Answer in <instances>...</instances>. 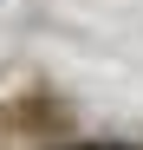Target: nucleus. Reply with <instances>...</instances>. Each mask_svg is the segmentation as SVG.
<instances>
[{
	"label": "nucleus",
	"instance_id": "obj_1",
	"mask_svg": "<svg viewBox=\"0 0 143 150\" xmlns=\"http://www.w3.org/2000/svg\"><path fill=\"white\" fill-rule=\"evenodd\" d=\"M78 150H130V144H78Z\"/></svg>",
	"mask_w": 143,
	"mask_h": 150
}]
</instances>
